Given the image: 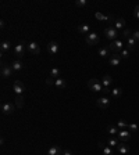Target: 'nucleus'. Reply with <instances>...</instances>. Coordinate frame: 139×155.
<instances>
[{
    "label": "nucleus",
    "mask_w": 139,
    "mask_h": 155,
    "mask_svg": "<svg viewBox=\"0 0 139 155\" xmlns=\"http://www.w3.org/2000/svg\"><path fill=\"white\" fill-rule=\"evenodd\" d=\"M88 87L92 90V92H95V93L103 92V85H101V82L99 81L97 78H92V79H89L88 81Z\"/></svg>",
    "instance_id": "nucleus-1"
},
{
    "label": "nucleus",
    "mask_w": 139,
    "mask_h": 155,
    "mask_svg": "<svg viewBox=\"0 0 139 155\" xmlns=\"http://www.w3.org/2000/svg\"><path fill=\"white\" fill-rule=\"evenodd\" d=\"M25 51H26V43H25V40H21V42L14 47V56L17 57L18 60H21L22 57L25 56Z\"/></svg>",
    "instance_id": "nucleus-2"
},
{
    "label": "nucleus",
    "mask_w": 139,
    "mask_h": 155,
    "mask_svg": "<svg viewBox=\"0 0 139 155\" xmlns=\"http://www.w3.org/2000/svg\"><path fill=\"white\" fill-rule=\"evenodd\" d=\"M104 35H106V37H107L108 40H117V37H118V31L114 28V26H108V28H106L104 29Z\"/></svg>",
    "instance_id": "nucleus-3"
},
{
    "label": "nucleus",
    "mask_w": 139,
    "mask_h": 155,
    "mask_svg": "<svg viewBox=\"0 0 139 155\" xmlns=\"http://www.w3.org/2000/svg\"><path fill=\"white\" fill-rule=\"evenodd\" d=\"M13 90L15 93V96H22L25 93V86H24V83L21 81H15L13 85Z\"/></svg>",
    "instance_id": "nucleus-4"
},
{
    "label": "nucleus",
    "mask_w": 139,
    "mask_h": 155,
    "mask_svg": "<svg viewBox=\"0 0 139 155\" xmlns=\"http://www.w3.org/2000/svg\"><path fill=\"white\" fill-rule=\"evenodd\" d=\"M122 47H124V43L121 42L120 39L113 40L111 43L108 44V49H110V51H114V53H120L121 50H122Z\"/></svg>",
    "instance_id": "nucleus-5"
},
{
    "label": "nucleus",
    "mask_w": 139,
    "mask_h": 155,
    "mask_svg": "<svg viewBox=\"0 0 139 155\" xmlns=\"http://www.w3.org/2000/svg\"><path fill=\"white\" fill-rule=\"evenodd\" d=\"M26 51L31 54V56H38L40 53V49H39V44L35 43V42H31V43H26Z\"/></svg>",
    "instance_id": "nucleus-6"
},
{
    "label": "nucleus",
    "mask_w": 139,
    "mask_h": 155,
    "mask_svg": "<svg viewBox=\"0 0 139 155\" xmlns=\"http://www.w3.org/2000/svg\"><path fill=\"white\" fill-rule=\"evenodd\" d=\"M100 42V37H99V35L97 33H95V32H90V33H88L86 35V43L89 44V46H95V44H97Z\"/></svg>",
    "instance_id": "nucleus-7"
},
{
    "label": "nucleus",
    "mask_w": 139,
    "mask_h": 155,
    "mask_svg": "<svg viewBox=\"0 0 139 155\" xmlns=\"http://www.w3.org/2000/svg\"><path fill=\"white\" fill-rule=\"evenodd\" d=\"M13 74H14V69L11 68V65H6V64L1 65V78H4V79L11 78Z\"/></svg>",
    "instance_id": "nucleus-8"
},
{
    "label": "nucleus",
    "mask_w": 139,
    "mask_h": 155,
    "mask_svg": "<svg viewBox=\"0 0 139 155\" xmlns=\"http://www.w3.org/2000/svg\"><path fill=\"white\" fill-rule=\"evenodd\" d=\"M117 138L122 141V143H128L129 138H131V132L129 130H120L118 134H117Z\"/></svg>",
    "instance_id": "nucleus-9"
},
{
    "label": "nucleus",
    "mask_w": 139,
    "mask_h": 155,
    "mask_svg": "<svg viewBox=\"0 0 139 155\" xmlns=\"http://www.w3.org/2000/svg\"><path fill=\"white\" fill-rule=\"evenodd\" d=\"M47 53L50 54V56H56L57 53H58V43L57 42H50V43L47 44Z\"/></svg>",
    "instance_id": "nucleus-10"
},
{
    "label": "nucleus",
    "mask_w": 139,
    "mask_h": 155,
    "mask_svg": "<svg viewBox=\"0 0 139 155\" xmlns=\"http://www.w3.org/2000/svg\"><path fill=\"white\" fill-rule=\"evenodd\" d=\"M1 111L4 115H11L14 112V105L11 103H3L1 104Z\"/></svg>",
    "instance_id": "nucleus-11"
},
{
    "label": "nucleus",
    "mask_w": 139,
    "mask_h": 155,
    "mask_svg": "<svg viewBox=\"0 0 139 155\" xmlns=\"http://www.w3.org/2000/svg\"><path fill=\"white\" fill-rule=\"evenodd\" d=\"M120 61H121V57L118 53H114L110 56V60H108V64H110V67H117V65H120Z\"/></svg>",
    "instance_id": "nucleus-12"
},
{
    "label": "nucleus",
    "mask_w": 139,
    "mask_h": 155,
    "mask_svg": "<svg viewBox=\"0 0 139 155\" xmlns=\"http://www.w3.org/2000/svg\"><path fill=\"white\" fill-rule=\"evenodd\" d=\"M63 152H64V149L61 148V147H58V145H51L46 155H63Z\"/></svg>",
    "instance_id": "nucleus-13"
},
{
    "label": "nucleus",
    "mask_w": 139,
    "mask_h": 155,
    "mask_svg": "<svg viewBox=\"0 0 139 155\" xmlns=\"http://www.w3.org/2000/svg\"><path fill=\"white\" fill-rule=\"evenodd\" d=\"M100 82H101V85H103V90H104V89L107 90V87L111 86L113 79H111V76H110V75H104V76L100 79Z\"/></svg>",
    "instance_id": "nucleus-14"
},
{
    "label": "nucleus",
    "mask_w": 139,
    "mask_h": 155,
    "mask_svg": "<svg viewBox=\"0 0 139 155\" xmlns=\"http://www.w3.org/2000/svg\"><path fill=\"white\" fill-rule=\"evenodd\" d=\"M114 28H115L117 31H124V29H125V19L117 18L114 21Z\"/></svg>",
    "instance_id": "nucleus-15"
},
{
    "label": "nucleus",
    "mask_w": 139,
    "mask_h": 155,
    "mask_svg": "<svg viewBox=\"0 0 139 155\" xmlns=\"http://www.w3.org/2000/svg\"><path fill=\"white\" fill-rule=\"evenodd\" d=\"M108 105H110V100H108L107 97H101V99L97 100V107H99V108H101V110H106V108H108Z\"/></svg>",
    "instance_id": "nucleus-16"
},
{
    "label": "nucleus",
    "mask_w": 139,
    "mask_h": 155,
    "mask_svg": "<svg viewBox=\"0 0 139 155\" xmlns=\"http://www.w3.org/2000/svg\"><path fill=\"white\" fill-rule=\"evenodd\" d=\"M136 46H138V42H136L132 36L126 39V49H128V50H131V51H132V50L136 49Z\"/></svg>",
    "instance_id": "nucleus-17"
},
{
    "label": "nucleus",
    "mask_w": 139,
    "mask_h": 155,
    "mask_svg": "<svg viewBox=\"0 0 139 155\" xmlns=\"http://www.w3.org/2000/svg\"><path fill=\"white\" fill-rule=\"evenodd\" d=\"M95 18L99 19V21H108V22L113 21V17H111V15H104V14H101L100 11L95 12Z\"/></svg>",
    "instance_id": "nucleus-18"
},
{
    "label": "nucleus",
    "mask_w": 139,
    "mask_h": 155,
    "mask_svg": "<svg viewBox=\"0 0 139 155\" xmlns=\"http://www.w3.org/2000/svg\"><path fill=\"white\" fill-rule=\"evenodd\" d=\"M11 68L14 69V72H19L21 69L24 68V65H22L21 60H15V61L11 62Z\"/></svg>",
    "instance_id": "nucleus-19"
},
{
    "label": "nucleus",
    "mask_w": 139,
    "mask_h": 155,
    "mask_svg": "<svg viewBox=\"0 0 139 155\" xmlns=\"http://www.w3.org/2000/svg\"><path fill=\"white\" fill-rule=\"evenodd\" d=\"M10 42H8V40H3V42H1V44H0V51H1V56H3V54H6L7 51H8V50H10Z\"/></svg>",
    "instance_id": "nucleus-20"
},
{
    "label": "nucleus",
    "mask_w": 139,
    "mask_h": 155,
    "mask_svg": "<svg viewBox=\"0 0 139 155\" xmlns=\"http://www.w3.org/2000/svg\"><path fill=\"white\" fill-rule=\"evenodd\" d=\"M97 54H99L101 58H107L108 56H111V54H110V49H108V47H100V49H99V51H97Z\"/></svg>",
    "instance_id": "nucleus-21"
},
{
    "label": "nucleus",
    "mask_w": 139,
    "mask_h": 155,
    "mask_svg": "<svg viewBox=\"0 0 139 155\" xmlns=\"http://www.w3.org/2000/svg\"><path fill=\"white\" fill-rule=\"evenodd\" d=\"M117 151H118L120 154L125 155V154H128L129 148H128V145H126L125 143H122V144H118V145H117Z\"/></svg>",
    "instance_id": "nucleus-22"
},
{
    "label": "nucleus",
    "mask_w": 139,
    "mask_h": 155,
    "mask_svg": "<svg viewBox=\"0 0 139 155\" xmlns=\"http://www.w3.org/2000/svg\"><path fill=\"white\" fill-rule=\"evenodd\" d=\"M97 145H99V147L103 149V154H104V155H113V149L110 148L108 145H104L103 143H99Z\"/></svg>",
    "instance_id": "nucleus-23"
},
{
    "label": "nucleus",
    "mask_w": 139,
    "mask_h": 155,
    "mask_svg": "<svg viewBox=\"0 0 139 155\" xmlns=\"http://www.w3.org/2000/svg\"><path fill=\"white\" fill-rule=\"evenodd\" d=\"M54 86H56L57 89H64V87L67 86V82L64 81L63 78H58V79L54 81Z\"/></svg>",
    "instance_id": "nucleus-24"
},
{
    "label": "nucleus",
    "mask_w": 139,
    "mask_h": 155,
    "mask_svg": "<svg viewBox=\"0 0 139 155\" xmlns=\"http://www.w3.org/2000/svg\"><path fill=\"white\" fill-rule=\"evenodd\" d=\"M78 32L79 33H90V26L88 24H82L78 26Z\"/></svg>",
    "instance_id": "nucleus-25"
},
{
    "label": "nucleus",
    "mask_w": 139,
    "mask_h": 155,
    "mask_svg": "<svg viewBox=\"0 0 139 155\" xmlns=\"http://www.w3.org/2000/svg\"><path fill=\"white\" fill-rule=\"evenodd\" d=\"M60 75H61V71H60L58 68H51L50 78H54V81H56V79H58V78H60Z\"/></svg>",
    "instance_id": "nucleus-26"
},
{
    "label": "nucleus",
    "mask_w": 139,
    "mask_h": 155,
    "mask_svg": "<svg viewBox=\"0 0 139 155\" xmlns=\"http://www.w3.org/2000/svg\"><path fill=\"white\" fill-rule=\"evenodd\" d=\"M128 125L129 123H126L124 119H120V121L117 122V127H118L120 130H126V129H128Z\"/></svg>",
    "instance_id": "nucleus-27"
},
{
    "label": "nucleus",
    "mask_w": 139,
    "mask_h": 155,
    "mask_svg": "<svg viewBox=\"0 0 139 155\" xmlns=\"http://www.w3.org/2000/svg\"><path fill=\"white\" fill-rule=\"evenodd\" d=\"M107 144H108V147H117L120 144V140L115 138V137H110L107 140Z\"/></svg>",
    "instance_id": "nucleus-28"
},
{
    "label": "nucleus",
    "mask_w": 139,
    "mask_h": 155,
    "mask_svg": "<svg viewBox=\"0 0 139 155\" xmlns=\"http://www.w3.org/2000/svg\"><path fill=\"white\" fill-rule=\"evenodd\" d=\"M121 94H122V89H120V87H115V89H113V90H111V96H113L114 99H118V97H121Z\"/></svg>",
    "instance_id": "nucleus-29"
},
{
    "label": "nucleus",
    "mask_w": 139,
    "mask_h": 155,
    "mask_svg": "<svg viewBox=\"0 0 139 155\" xmlns=\"http://www.w3.org/2000/svg\"><path fill=\"white\" fill-rule=\"evenodd\" d=\"M107 132H108V134H111V136H117L120 129L115 127V126H107Z\"/></svg>",
    "instance_id": "nucleus-30"
},
{
    "label": "nucleus",
    "mask_w": 139,
    "mask_h": 155,
    "mask_svg": "<svg viewBox=\"0 0 139 155\" xmlns=\"http://www.w3.org/2000/svg\"><path fill=\"white\" fill-rule=\"evenodd\" d=\"M15 105L18 107V108L24 107V97L22 96H15Z\"/></svg>",
    "instance_id": "nucleus-31"
},
{
    "label": "nucleus",
    "mask_w": 139,
    "mask_h": 155,
    "mask_svg": "<svg viewBox=\"0 0 139 155\" xmlns=\"http://www.w3.org/2000/svg\"><path fill=\"white\" fill-rule=\"evenodd\" d=\"M118 54H120L121 60H122V58H128V57L131 56V50H128V49H122V50L120 51V53H118Z\"/></svg>",
    "instance_id": "nucleus-32"
},
{
    "label": "nucleus",
    "mask_w": 139,
    "mask_h": 155,
    "mask_svg": "<svg viewBox=\"0 0 139 155\" xmlns=\"http://www.w3.org/2000/svg\"><path fill=\"white\" fill-rule=\"evenodd\" d=\"M132 33H133V32H131V29H128V28H125V29L122 31V33H121V35H122L124 37H126V39H128V37H131V36H132Z\"/></svg>",
    "instance_id": "nucleus-33"
},
{
    "label": "nucleus",
    "mask_w": 139,
    "mask_h": 155,
    "mask_svg": "<svg viewBox=\"0 0 139 155\" xmlns=\"http://www.w3.org/2000/svg\"><path fill=\"white\" fill-rule=\"evenodd\" d=\"M128 130L131 132V133H135V132H138V125L129 123V125H128Z\"/></svg>",
    "instance_id": "nucleus-34"
},
{
    "label": "nucleus",
    "mask_w": 139,
    "mask_h": 155,
    "mask_svg": "<svg viewBox=\"0 0 139 155\" xmlns=\"http://www.w3.org/2000/svg\"><path fill=\"white\" fill-rule=\"evenodd\" d=\"M86 4H88V1H86V0H76V1H75V6L76 7H85Z\"/></svg>",
    "instance_id": "nucleus-35"
},
{
    "label": "nucleus",
    "mask_w": 139,
    "mask_h": 155,
    "mask_svg": "<svg viewBox=\"0 0 139 155\" xmlns=\"http://www.w3.org/2000/svg\"><path fill=\"white\" fill-rule=\"evenodd\" d=\"M132 37H133V39H135V40H136V42L139 43V29H136V31L133 32V33H132Z\"/></svg>",
    "instance_id": "nucleus-36"
},
{
    "label": "nucleus",
    "mask_w": 139,
    "mask_h": 155,
    "mask_svg": "<svg viewBox=\"0 0 139 155\" xmlns=\"http://www.w3.org/2000/svg\"><path fill=\"white\" fill-rule=\"evenodd\" d=\"M135 17L139 19V4L136 7H135Z\"/></svg>",
    "instance_id": "nucleus-37"
},
{
    "label": "nucleus",
    "mask_w": 139,
    "mask_h": 155,
    "mask_svg": "<svg viewBox=\"0 0 139 155\" xmlns=\"http://www.w3.org/2000/svg\"><path fill=\"white\" fill-rule=\"evenodd\" d=\"M63 155H72V154H71V151H68V149H64Z\"/></svg>",
    "instance_id": "nucleus-38"
},
{
    "label": "nucleus",
    "mask_w": 139,
    "mask_h": 155,
    "mask_svg": "<svg viewBox=\"0 0 139 155\" xmlns=\"http://www.w3.org/2000/svg\"><path fill=\"white\" fill-rule=\"evenodd\" d=\"M0 25H1V28H4V26H6V22L1 19V21H0Z\"/></svg>",
    "instance_id": "nucleus-39"
}]
</instances>
